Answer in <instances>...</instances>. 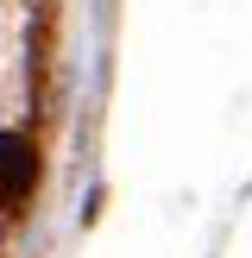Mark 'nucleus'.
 Instances as JSON below:
<instances>
[{
  "label": "nucleus",
  "mask_w": 252,
  "mask_h": 258,
  "mask_svg": "<svg viewBox=\"0 0 252 258\" xmlns=\"http://www.w3.org/2000/svg\"><path fill=\"white\" fill-rule=\"evenodd\" d=\"M32 176H38V151L25 133H0V208H19L32 196Z\"/></svg>",
  "instance_id": "f257e3e1"
}]
</instances>
